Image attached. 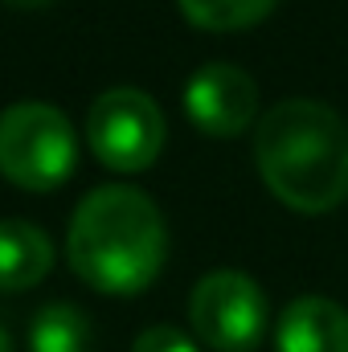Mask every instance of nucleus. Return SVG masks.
Listing matches in <instances>:
<instances>
[{"mask_svg": "<svg viewBox=\"0 0 348 352\" xmlns=\"http://www.w3.org/2000/svg\"><path fill=\"white\" fill-rule=\"evenodd\" d=\"M78 164V131L62 107L21 98L0 111V176L29 192L66 184Z\"/></svg>", "mask_w": 348, "mask_h": 352, "instance_id": "3", "label": "nucleus"}, {"mask_svg": "<svg viewBox=\"0 0 348 352\" xmlns=\"http://www.w3.org/2000/svg\"><path fill=\"white\" fill-rule=\"evenodd\" d=\"M131 352H201L180 328L173 324H156V328H144L140 336H135V344Z\"/></svg>", "mask_w": 348, "mask_h": 352, "instance_id": "11", "label": "nucleus"}, {"mask_svg": "<svg viewBox=\"0 0 348 352\" xmlns=\"http://www.w3.org/2000/svg\"><path fill=\"white\" fill-rule=\"evenodd\" d=\"M0 352H12V336H8L4 328H0Z\"/></svg>", "mask_w": 348, "mask_h": 352, "instance_id": "13", "label": "nucleus"}, {"mask_svg": "<svg viewBox=\"0 0 348 352\" xmlns=\"http://www.w3.org/2000/svg\"><path fill=\"white\" fill-rule=\"evenodd\" d=\"M188 320L213 352H250L266 336L270 311L262 287L246 270L221 266L197 278L188 295Z\"/></svg>", "mask_w": 348, "mask_h": 352, "instance_id": "5", "label": "nucleus"}, {"mask_svg": "<svg viewBox=\"0 0 348 352\" xmlns=\"http://www.w3.org/2000/svg\"><path fill=\"white\" fill-rule=\"evenodd\" d=\"M168 123L160 102L140 87L102 90L87 111V144L111 173H144L164 148Z\"/></svg>", "mask_w": 348, "mask_h": 352, "instance_id": "4", "label": "nucleus"}, {"mask_svg": "<svg viewBox=\"0 0 348 352\" xmlns=\"http://www.w3.org/2000/svg\"><path fill=\"white\" fill-rule=\"evenodd\" d=\"M274 352H348V311L328 295H299L283 307Z\"/></svg>", "mask_w": 348, "mask_h": 352, "instance_id": "7", "label": "nucleus"}, {"mask_svg": "<svg viewBox=\"0 0 348 352\" xmlns=\"http://www.w3.org/2000/svg\"><path fill=\"white\" fill-rule=\"evenodd\" d=\"M29 352H90V316L70 303H41L29 320Z\"/></svg>", "mask_w": 348, "mask_h": 352, "instance_id": "9", "label": "nucleus"}, {"mask_svg": "<svg viewBox=\"0 0 348 352\" xmlns=\"http://www.w3.org/2000/svg\"><path fill=\"white\" fill-rule=\"evenodd\" d=\"M70 270L102 295H135L168 258L160 205L135 184H98L78 201L66 234Z\"/></svg>", "mask_w": 348, "mask_h": 352, "instance_id": "1", "label": "nucleus"}, {"mask_svg": "<svg viewBox=\"0 0 348 352\" xmlns=\"http://www.w3.org/2000/svg\"><path fill=\"white\" fill-rule=\"evenodd\" d=\"M184 21H193L197 29L209 33H234V29H250L279 4V0H176Z\"/></svg>", "mask_w": 348, "mask_h": 352, "instance_id": "10", "label": "nucleus"}, {"mask_svg": "<svg viewBox=\"0 0 348 352\" xmlns=\"http://www.w3.org/2000/svg\"><path fill=\"white\" fill-rule=\"evenodd\" d=\"M184 115L213 140H234L259 119V87L234 62H205L184 82Z\"/></svg>", "mask_w": 348, "mask_h": 352, "instance_id": "6", "label": "nucleus"}, {"mask_svg": "<svg viewBox=\"0 0 348 352\" xmlns=\"http://www.w3.org/2000/svg\"><path fill=\"white\" fill-rule=\"evenodd\" d=\"M4 4H12V8H45V4H54V0H4Z\"/></svg>", "mask_w": 348, "mask_h": 352, "instance_id": "12", "label": "nucleus"}, {"mask_svg": "<svg viewBox=\"0 0 348 352\" xmlns=\"http://www.w3.org/2000/svg\"><path fill=\"white\" fill-rule=\"evenodd\" d=\"M54 266V242L25 217H0V291H29Z\"/></svg>", "mask_w": 348, "mask_h": 352, "instance_id": "8", "label": "nucleus"}, {"mask_svg": "<svg viewBox=\"0 0 348 352\" xmlns=\"http://www.w3.org/2000/svg\"><path fill=\"white\" fill-rule=\"evenodd\" d=\"M262 184L295 213H332L348 197V123L320 98H283L254 127Z\"/></svg>", "mask_w": 348, "mask_h": 352, "instance_id": "2", "label": "nucleus"}]
</instances>
